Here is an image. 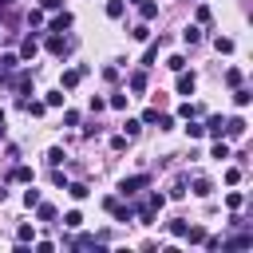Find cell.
I'll use <instances>...</instances> for the list:
<instances>
[{
	"instance_id": "1",
	"label": "cell",
	"mask_w": 253,
	"mask_h": 253,
	"mask_svg": "<svg viewBox=\"0 0 253 253\" xmlns=\"http://www.w3.org/2000/svg\"><path fill=\"white\" fill-rule=\"evenodd\" d=\"M162 206H166V194L150 190V194H146V198L138 202V221H142V225H154V213H158Z\"/></svg>"
},
{
	"instance_id": "2",
	"label": "cell",
	"mask_w": 253,
	"mask_h": 253,
	"mask_svg": "<svg viewBox=\"0 0 253 253\" xmlns=\"http://www.w3.org/2000/svg\"><path fill=\"white\" fill-rule=\"evenodd\" d=\"M142 186H150V174H130V178H123V182H119V194H126V198H130V194H138Z\"/></svg>"
},
{
	"instance_id": "3",
	"label": "cell",
	"mask_w": 253,
	"mask_h": 253,
	"mask_svg": "<svg viewBox=\"0 0 253 253\" xmlns=\"http://www.w3.org/2000/svg\"><path fill=\"white\" fill-rule=\"evenodd\" d=\"M43 47H47L51 55H67V51H71V40H63V36H47Z\"/></svg>"
},
{
	"instance_id": "4",
	"label": "cell",
	"mask_w": 253,
	"mask_h": 253,
	"mask_svg": "<svg viewBox=\"0 0 253 253\" xmlns=\"http://www.w3.org/2000/svg\"><path fill=\"white\" fill-rule=\"evenodd\" d=\"M194 87H198V75L182 67V71H178V95H194Z\"/></svg>"
},
{
	"instance_id": "5",
	"label": "cell",
	"mask_w": 253,
	"mask_h": 253,
	"mask_svg": "<svg viewBox=\"0 0 253 253\" xmlns=\"http://www.w3.org/2000/svg\"><path fill=\"white\" fill-rule=\"evenodd\" d=\"M83 75H87V67H71V71H63V75H59V87H67V91H71Z\"/></svg>"
},
{
	"instance_id": "6",
	"label": "cell",
	"mask_w": 253,
	"mask_h": 253,
	"mask_svg": "<svg viewBox=\"0 0 253 253\" xmlns=\"http://www.w3.org/2000/svg\"><path fill=\"white\" fill-rule=\"evenodd\" d=\"M36 51H40V40H36V36H28V40L20 43V59H36Z\"/></svg>"
},
{
	"instance_id": "7",
	"label": "cell",
	"mask_w": 253,
	"mask_h": 253,
	"mask_svg": "<svg viewBox=\"0 0 253 253\" xmlns=\"http://www.w3.org/2000/svg\"><path fill=\"white\" fill-rule=\"evenodd\" d=\"M126 87H130L134 95H142V91H146V71H130V79H126Z\"/></svg>"
},
{
	"instance_id": "8",
	"label": "cell",
	"mask_w": 253,
	"mask_h": 253,
	"mask_svg": "<svg viewBox=\"0 0 253 253\" xmlns=\"http://www.w3.org/2000/svg\"><path fill=\"white\" fill-rule=\"evenodd\" d=\"M206 130H210L213 138H221V134H225V119H221V115H210V119H206Z\"/></svg>"
},
{
	"instance_id": "9",
	"label": "cell",
	"mask_w": 253,
	"mask_h": 253,
	"mask_svg": "<svg viewBox=\"0 0 253 253\" xmlns=\"http://www.w3.org/2000/svg\"><path fill=\"white\" fill-rule=\"evenodd\" d=\"M225 134L229 138H241L245 134V119H225Z\"/></svg>"
},
{
	"instance_id": "10",
	"label": "cell",
	"mask_w": 253,
	"mask_h": 253,
	"mask_svg": "<svg viewBox=\"0 0 253 253\" xmlns=\"http://www.w3.org/2000/svg\"><path fill=\"white\" fill-rule=\"evenodd\" d=\"M182 237H186L190 245H202V241H206V229H202V225H186V233H182Z\"/></svg>"
},
{
	"instance_id": "11",
	"label": "cell",
	"mask_w": 253,
	"mask_h": 253,
	"mask_svg": "<svg viewBox=\"0 0 253 253\" xmlns=\"http://www.w3.org/2000/svg\"><path fill=\"white\" fill-rule=\"evenodd\" d=\"M71 24H75V20H71V12H59V16L51 20V32H67Z\"/></svg>"
},
{
	"instance_id": "12",
	"label": "cell",
	"mask_w": 253,
	"mask_h": 253,
	"mask_svg": "<svg viewBox=\"0 0 253 253\" xmlns=\"http://www.w3.org/2000/svg\"><path fill=\"white\" fill-rule=\"evenodd\" d=\"M178 115H182V119H194V115H206V107H202V103H182Z\"/></svg>"
},
{
	"instance_id": "13",
	"label": "cell",
	"mask_w": 253,
	"mask_h": 253,
	"mask_svg": "<svg viewBox=\"0 0 253 253\" xmlns=\"http://www.w3.org/2000/svg\"><path fill=\"white\" fill-rule=\"evenodd\" d=\"M194 194H198V198H210V194H213V182H210V178H194Z\"/></svg>"
},
{
	"instance_id": "14",
	"label": "cell",
	"mask_w": 253,
	"mask_h": 253,
	"mask_svg": "<svg viewBox=\"0 0 253 253\" xmlns=\"http://www.w3.org/2000/svg\"><path fill=\"white\" fill-rule=\"evenodd\" d=\"M63 190H67V194H71V198H79V202H83V198H87V194H91V190H87V182H67V186H63Z\"/></svg>"
},
{
	"instance_id": "15",
	"label": "cell",
	"mask_w": 253,
	"mask_h": 253,
	"mask_svg": "<svg viewBox=\"0 0 253 253\" xmlns=\"http://www.w3.org/2000/svg\"><path fill=\"white\" fill-rule=\"evenodd\" d=\"M221 245H233V249H249V245H253V233H241V237H229V241L221 237Z\"/></svg>"
},
{
	"instance_id": "16",
	"label": "cell",
	"mask_w": 253,
	"mask_h": 253,
	"mask_svg": "<svg viewBox=\"0 0 253 253\" xmlns=\"http://www.w3.org/2000/svg\"><path fill=\"white\" fill-rule=\"evenodd\" d=\"M138 16H142V20H154V16H158V4H150V0H138Z\"/></svg>"
},
{
	"instance_id": "17",
	"label": "cell",
	"mask_w": 253,
	"mask_h": 253,
	"mask_svg": "<svg viewBox=\"0 0 253 253\" xmlns=\"http://www.w3.org/2000/svg\"><path fill=\"white\" fill-rule=\"evenodd\" d=\"M162 43H166V36H158V43H150V47H146V55H142V63H146V67L158 59V47H162Z\"/></svg>"
},
{
	"instance_id": "18",
	"label": "cell",
	"mask_w": 253,
	"mask_h": 253,
	"mask_svg": "<svg viewBox=\"0 0 253 253\" xmlns=\"http://www.w3.org/2000/svg\"><path fill=\"white\" fill-rule=\"evenodd\" d=\"M210 158L225 162V158H229V142H221V138H217V142H213V150H210Z\"/></svg>"
},
{
	"instance_id": "19",
	"label": "cell",
	"mask_w": 253,
	"mask_h": 253,
	"mask_svg": "<svg viewBox=\"0 0 253 253\" xmlns=\"http://www.w3.org/2000/svg\"><path fill=\"white\" fill-rule=\"evenodd\" d=\"M123 8H126L123 0H107V16H111V20H119V16H123Z\"/></svg>"
},
{
	"instance_id": "20",
	"label": "cell",
	"mask_w": 253,
	"mask_h": 253,
	"mask_svg": "<svg viewBox=\"0 0 253 253\" xmlns=\"http://www.w3.org/2000/svg\"><path fill=\"white\" fill-rule=\"evenodd\" d=\"M213 47H217L221 55H229V51H233V40H229V36H217V40H213Z\"/></svg>"
},
{
	"instance_id": "21",
	"label": "cell",
	"mask_w": 253,
	"mask_h": 253,
	"mask_svg": "<svg viewBox=\"0 0 253 253\" xmlns=\"http://www.w3.org/2000/svg\"><path fill=\"white\" fill-rule=\"evenodd\" d=\"M36 210H40V221H55V206H47V202H40Z\"/></svg>"
},
{
	"instance_id": "22",
	"label": "cell",
	"mask_w": 253,
	"mask_h": 253,
	"mask_svg": "<svg viewBox=\"0 0 253 253\" xmlns=\"http://www.w3.org/2000/svg\"><path fill=\"white\" fill-rule=\"evenodd\" d=\"M63 225H67V229H79V225H83V213H79V210H71V213L63 217Z\"/></svg>"
},
{
	"instance_id": "23",
	"label": "cell",
	"mask_w": 253,
	"mask_h": 253,
	"mask_svg": "<svg viewBox=\"0 0 253 253\" xmlns=\"http://www.w3.org/2000/svg\"><path fill=\"white\" fill-rule=\"evenodd\" d=\"M186 225H190V221H186V217H174V221H170V225H166V229H170V233H174V237H182V233H186Z\"/></svg>"
},
{
	"instance_id": "24",
	"label": "cell",
	"mask_w": 253,
	"mask_h": 253,
	"mask_svg": "<svg viewBox=\"0 0 253 253\" xmlns=\"http://www.w3.org/2000/svg\"><path fill=\"white\" fill-rule=\"evenodd\" d=\"M182 40H186V43H198V40H202V28H194V24H190V28L182 32Z\"/></svg>"
},
{
	"instance_id": "25",
	"label": "cell",
	"mask_w": 253,
	"mask_h": 253,
	"mask_svg": "<svg viewBox=\"0 0 253 253\" xmlns=\"http://www.w3.org/2000/svg\"><path fill=\"white\" fill-rule=\"evenodd\" d=\"M249 99H253V95H249L245 87H237V91H233V103H237V107H249Z\"/></svg>"
},
{
	"instance_id": "26",
	"label": "cell",
	"mask_w": 253,
	"mask_h": 253,
	"mask_svg": "<svg viewBox=\"0 0 253 253\" xmlns=\"http://www.w3.org/2000/svg\"><path fill=\"white\" fill-rule=\"evenodd\" d=\"M63 99H67L63 91H47V99H43V103H47V107H63Z\"/></svg>"
},
{
	"instance_id": "27",
	"label": "cell",
	"mask_w": 253,
	"mask_h": 253,
	"mask_svg": "<svg viewBox=\"0 0 253 253\" xmlns=\"http://www.w3.org/2000/svg\"><path fill=\"white\" fill-rule=\"evenodd\" d=\"M123 130H126V138H134V134L142 130V119H126V126H123Z\"/></svg>"
},
{
	"instance_id": "28",
	"label": "cell",
	"mask_w": 253,
	"mask_h": 253,
	"mask_svg": "<svg viewBox=\"0 0 253 253\" xmlns=\"http://www.w3.org/2000/svg\"><path fill=\"white\" fill-rule=\"evenodd\" d=\"M12 178H16V182H32V166H16Z\"/></svg>"
},
{
	"instance_id": "29",
	"label": "cell",
	"mask_w": 253,
	"mask_h": 253,
	"mask_svg": "<svg viewBox=\"0 0 253 253\" xmlns=\"http://www.w3.org/2000/svg\"><path fill=\"white\" fill-rule=\"evenodd\" d=\"M32 237H36V229H32V225H20V229H16V241H24V245H28Z\"/></svg>"
},
{
	"instance_id": "30",
	"label": "cell",
	"mask_w": 253,
	"mask_h": 253,
	"mask_svg": "<svg viewBox=\"0 0 253 253\" xmlns=\"http://www.w3.org/2000/svg\"><path fill=\"white\" fill-rule=\"evenodd\" d=\"M225 83H229V87H241V71L229 67V71H225Z\"/></svg>"
},
{
	"instance_id": "31",
	"label": "cell",
	"mask_w": 253,
	"mask_h": 253,
	"mask_svg": "<svg viewBox=\"0 0 253 253\" xmlns=\"http://www.w3.org/2000/svg\"><path fill=\"white\" fill-rule=\"evenodd\" d=\"M59 162H63V150L51 146V150H47V166H59Z\"/></svg>"
},
{
	"instance_id": "32",
	"label": "cell",
	"mask_w": 253,
	"mask_h": 253,
	"mask_svg": "<svg viewBox=\"0 0 253 253\" xmlns=\"http://www.w3.org/2000/svg\"><path fill=\"white\" fill-rule=\"evenodd\" d=\"M28 24H32V28H40V24H43V12H40V8H32V12H28Z\"/></svg>"
},
{
	"instance_id": "33",
	"label": "cell",
	"mask_w": 253,
	"mask_h": 253,
	"mask_svg": "<svg viewBox=\"0 0 253 253\" xmlns=\"http://www.w3.org/2000/svg\"><path fill=\"white\" fill-rule=\"evenodd\" d=\"M166 67H170V71H182V67H186V59H182V55H170V59H166Z\"/></svg>"
},
{
	"instance_id": "34",
	"label": "cell",
	"mask_w": 253,
	"mask_h": 253,
	"mask_svg": "<svg viewBox=\"0 0 253 253\" xmlns=\"http://www.w3.org/2000/svg\"><path fill=\"white\" fill-rule=\"evenodd\" d=\"M126 99H130V95H111V107H115V111H126Z\"/></svg>"
},
{
	"instance_id": "35",
	"label": "cell",
	"mask_w": 253,
	"mask_h": 253,
	"mask_svg": "<svg viewBox=\"0 0 253 253\" xmlns=\"http://www.w3.org/2000/svg\"><path fill=\"white\" fill-rule=\"evenodd\" d=\"M24 206H28V210L40 206V190H28V194H24Z\"/></svg>"
},
{
	"instance_id": "36",
	"label": "cell",
	"mask_w": 253,
	"mask_h": 253,
	"mask_svg": "<svg viewBox=\"0 0 253 253\" xmlns=\"http://www.w3.org/2000/svg\"><path fill=\"white\" fill-rule=\"evenodd\" d=\"M130 36H134V40H150V28H146V24H138V28L130 32Z\"/></svg>"
},
{
	"instance_id": "37",
	"label": "cell",
	"mask_w": 253,
	"mask_h": 253,
	"mask_svg": "<svg viewBox=\"0 0 253 253\" xmlns=\"http://www.w3.org/2000/svg\"><path fill=\"white\" fill-rule=\"evenodd\" d=\"M103 107H107V99H99V95H91V115H99Z\"/></svg>"
},
{
	"instance_id": "38",
	"label": "cell",
	"mask_w": 253,
	"mask_h": 253,
	"mask_svg": "<svg viewBox=\"0 0 253 253\" xmlns=\"http://www.w3.org/2000/svg\"><path fill=\"white\" fill-rule=\"evenodd\" d=\"M154 123H158V130H170V126H174V119H170V115H158Z\"/></svg>"
},
{
	"instance_id": "39",
	"label": "cell",
	"mask_w": 253,
	"mask_h": 253,
	"mask_svg": "<svg viewBox=\"0 0 253 253\" xmlns=\"http://www.w3.org/2000/svg\"><path fill=\"white\" fill-rule=\"evenodd\" d=\"M186 134H190V138H202V134H206V126H198V123H190V126H186Z\"/></svg>"
},
{
	"instance_id": "40",
	"label": "cell",
	"mask_w": 253,
	"mask_h": 253,
	"mask_svg": "<svg viewBox=\"0 0 253 253\" xmlns=\"http://www.w3.org/2000/svg\"><path fill=\"white\" fill-rule=\"evenodd\" d=\"M225 182H229V186H233V182H241V170H237V166H229V170H225Z\"/></svg>"
},
{
	"instance_id": "41",
	"label": "cell",
	"mask_w": 253,
	"mask_h": 253,
	"mask_svg": "<svg viewBox=\"0 0 253 253\" xmlns=\"http://www.w3.org/2000/svg\"><path fill=\"white\" fill-rule=\"evenodd\" d=\"M241 202H245L241 194H229V198H225V206H229V210H241Z\"/></svg>"
},
{
	"instance_id": "42",
	"label": "cell",
	"mask_w": 253,
	"mask_h": 253,
	"mask_svg": "<svg viewBox=\"0 0 253 253\" xmlns=\"http://www.w3.org/2000/svg\"><path fill=\"white\" fill-rule=\"evenodd\" d=\"M63 0H40V8H59Z\"/></svg>"
},
{
	"instance_id": "43",
	"label": "cell",
	"mask_w": 253,
	"mask_h": 253,
	"mask_svg": "<svg viewBox=\"0 0 253 253\" xmlns=\"http://www.w3.org/2000/svg\"><path fill=\"white\" fill-rule=\"evenodd\" d=\"M12 4H16V0H0V8H12Z\"/></svg>"
},
{
	"instance_id": "44",
	"label": "cell",
	"mask_w": 253,
	"mask_h": 253,
	"mask_svg": "<svg viewBox=\"0 0 253 253\" xmlns=\"http://www.w3.org/2000/svg\"><path fill=\"white\" fill-rule=\"evenodd\" d=\"M0 138H4V111H0Z\"/></svg>"
},
{
	"instance_id": "45",
	"label": "cell",
	"mask_w": 253,
	"mask_h": 253,
	"mask_svg": "<svg viewBox=\"0 0 253 253\" xmlns=\"http://www.w3.org/2000/svg\"><path fill=\"white\" fill-rule=\"evenodd\" d=\"M0 194H4V190H0Z\"/></svg>"
}]
</instances>
